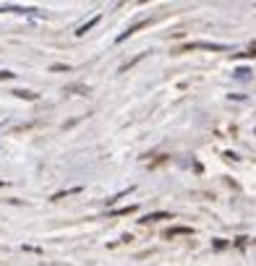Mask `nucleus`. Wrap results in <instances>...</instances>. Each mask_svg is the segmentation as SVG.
Masks as SVG:
<instances>
[{"instance_id": "obj_5", "label": "nucleus", "mask_w": 256, "mask_h": 266, "mask_svg": "<svg viewBox=\"0 0 256 266\" xmlns=\"http://www.w3.org/2000/svg\"><path fill=\"white\" fill-rule=\"evenodd\" d=\"M193 230L191 227H173L170 232H168V238H175V235H191Z\"/></svg>"}, {"instance_id": "obj_7", "label": "nucleus", "mask_w": 256, "mask_h": 266, "mask_svg": "<svg viewBox=\"0 0 256 266\" xmlns=\"http://www.w3.org/2000/svg\"><path fill=\"white\" fill-rule=\"evenodd\" d=\"M16 73H11V71H0V78H13Z\"/></svg>"}, {"instance_id": "obj_6", "label": "nucleus", "mask_w": 256, "mask_h": 266, "mask_svg": "<svg viewBox=\"0 0 256 266\" xmlns=\"http://www.w3.org/2000/svg\"><path fill=\"white\" fill-rule=\"evenodd\" d=\"M16 97H21V99H37V94H32V91H13Z\"/></svg>"}, {"instance_id": "obj_4", "label": "nucleus", "mask_w": 256, "mask_h": 266, "mask_svg": "<svg viewBox=\"0 0 256 266\" xmlns=\"http://www.w3.org/2000/svg\"><path fill=\"white\" fill-rule=\"evenodd\" d=\"M144 24H146V21H139V24H136V26H131V29H128V31H123V34H120V37H118V42H123V39H128V37H131V34H133V31H139V29H141V26H144Z\"/></svg>"}, {"instance_id": "obj_1", "label": "nucleus", "mask_w": 256, "mask_h": 266, "mask_svg": "<svg viewBox=\"0 0 256 266\" xmlns=\"http://www.w3.org/2000/svg\"><path fill=\"white\" fill-rule=\"evenodd\" d=\"M188 47L191 50H196V47H201V50H225V44H220V42H191Z\"/></svg>"}, {"instance_id": "obj_2", "label": "nucleus", "mask_w": 256, "mask_h": 266, "mask_svg": "<svg viewBox=\"0 0 256 266\" xmlns=\"http://www.w3.org/2000/svg\"><path fill=\"white\" fill-rule=\"evenodd\" d=\"M97 24H99V16H94V19H92V21H86L84 26H79V29H76V34H79V37H84L86 31L92 29V26H97Z\"/></svg>"}, {"instance_id": "obj_3", "label": "nucleus", "mask_w": 256, "mask_h": 266, "mask_svg": "<svg viewBox=\"0 0 256 266\" xmlns=\"http://www.w3.org/2000/svg\"><path fill=\"white\" fill-rule=\"evenodd\" d=\"M160 219H170V214H168V211H157V214L144 217V222H160Z\"/></svg>"}]
</instances>
